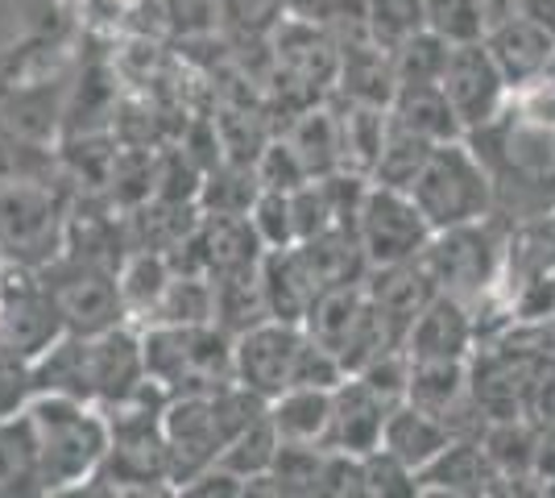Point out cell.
<instances>
[{
    "instance_id": "cell-1",
    "label": "cell",
    "mask_w": 555,
    "mask_h": 498,
    "mask_svg": "<svg viewBox=\"0 0 555 498\" xmlns=\"http://www.w3.org/2000/svg\"><path fill=\"white\" fill-rule=\"evenodd\" d=\"M270 411V399H261L245 382H224L216 391H191V395H170L163 411L166 449H170V482L175 495L179 486L204 474L220 461V452L232 445L236 432L261 420Z\"/></svg>"
},
{
    "instance_id": "cell-2",
    "label": "cell",
    "mask_w": 555,
    "mask_h": 498,
    "mask_svg": "<svg viewBox=\"0 0 555 498\" xmlns=\"http://www.w3.org/2000/svg\"><path fill=\"white\" fill-rule=\"evenodd\" d=\"M25 416L38 436L42 495H79L108 457L104 407L70 399V395H34Z\"/></svg>"
},
{
    "instance_id": "cell-3",
    "label": "cell",
    "mask_w": 555,
    "mask_h": 498,
    "mask_svg": "<svg viewBox=\"0 0 555 498\" xmlns=\"http://www.w3.org/2000/svg\"><path fill=\"white\" fill-rule=\"evenodd\" d=\"M145 379H154L166 395L216 391L236 379V336L216 320L208 324H150L141 329Z\"/></svg>"
},
{
    "instance_id": "cell-4",
    "label": "cell",
    "mask_w": 555,
    "mask_h": 498,
    "mask_svg": "<svg viewBox=\"0 0 555 498\" xmlns=\"http://www.w3.org/2000/svg\"><path fill=\"white\" fill-rule=\"evenodd\" d=\"M70 191L50 175H29L0 188V245L9 261L42 270L67 250Z\"/></svg>"
},
{
    "instance_id": "cell-5",
    "label": "cell",
    "mask_w": 555,
    "mask_h": 498,
    "mask_svg": "<svg viewBox=\"0 0 555 498\" xmlns=\"http://www.w3.org/2000/svg\"><path fill=\"white\" fill-rule=\"evenodd\" d=\"M411 195L431 229L486 220L493 213V170H489L486 154L468 138L443 142L431 150L427 166L418 170Z\"/></svg>"
},
{
    "instance_id": "cell-6",
    "label": "cell",
    "mask_w": 555,
    "mask_h": 498,
    "mask_svg": "<svg viewBox=\"0 0 555 498\" xmlns=\"http://www.w3.org/2000/svg\"><path fill=\"white\" fill-rule=\"evenodd\" d=\"M423 266L431 270L440 291L461 295L468 304H481L506 274V245L493 233L486 216V220L436 229L427 250H423Z\"/></svg>"
},
{
    "instance_id": "cell-7",
    "label": "cell",
    "mask_w": 555,
    "mask_h": 498,
    "mask_svg": "<svg viewBox=\"0 0 555 498\" xmlns=\"http://www.w3.org/2000/svg\"><path fill=\"white\" fill-rule=\"evenodd\" d=\"M431 233L436 229L427 225V216H423L411 191L370 183L365 200H361V213H357V241L365 250L370 270L423 258Z\"/></svg>"
},
{
    "instance_id": "cell-8",
    "label": "cell",
    "mask_w": 555,
    "mask_h": 498,
    "mask_svg": "<svg viewBox=\"0 0 555 498\" xmlns=\"http://www.w3.org/2000/svg\"><path fill=\"white\" fill-rule=\"evenodd\" d=\"M38 274H42V283H47L67 332H75V336H100V332L116 329V324H129L113 270L63 254L50 266H42Z\"/></svg>"
},
{
    "instance_id": "cell-9",
    "label": "cell",
    "mask_w": 555,
    "mask_h": 498,
    "mask_svg": "<svg viewBox=\"0 0 555 498\" xmlns=\"http://www.w3.org/2000/svg\"><path fill=\"white\" fill-rule=\"evenodd\" d=\"M440 88L452 100L464 133H481L493 120L506 117L509 108V84L502 67L493 63L486 38L481 42H456L448 50V67H443Z\"/></svg>"
},
{
    "instance_id": "cell-10",
    "label": "cell",
    "mask_w": 555,
    "mask_h": 498,
    "mask_svg": "<svg viewBox=\"0 0 555 498\" xmlns=\"http://www.w3.org/2000/svg\"><path fill=\"white\" fill-rule=\"evenodd\" d=\"M63 332H67V324L54 308L42 274L9 261V270L0 279V345H9L34 361V357L47 354Z\"/></svg>"
},
{
    "instance_id": "cell-11",
    "label": "cell",
    "mask_w": 555,
    "mask_h": 498,
    "mask_svg": "<svg viewBox=\"0 0 555 498\" xmlns=\"http://www.w3.org/2000/svg\"><path fill=\"white\" fill-rule=\"evenodd\" d=\"M307 329L286 320H266L257 329L236 336V382H245L261 399H278L282 391L295 386Z\"/></svg>"
},
{
    "instance_id": "cell-12",
    "label": "cell",
    "mask_w": 555,
    "mask_h": 498,
    "mask_svg": "<svg viewBox=\"0 0 555 498\" xmlns=\"http://www.w3.org/2000/svg\"><path fill=\"white\" fill-rule=\"evenodd\" d=\"M543 349H522L509 336L506 345L473 354V404L481 420H518L527 416V391H531L534 361Z\"/></svg>"
},
{
    "instance_id": "cell-13",
    "label": "cell",
    "mask_w": 555,
    "mask_h": 498,
    "mask_svg": "<svg viewBox=\"0 0 555 498\" xmlns=\"http://www.w3.org/2000/svg\"><path fill=\"white\" fill-rule=\"evenodd\" d=\"M486 47L493 54V63L502 67V75H506L509 95L555 72V34L534 25L522 13L493 25L486 34Z\"/></svg>"
},
{
    "instance_id": "cell-14",
    "label": "cell",
    "mask_w": 555,
    "mask_h": 498,
    "mask_svg": "<svg viewBox=\"0 0 555 498\" xmlns=\"http://www.w3.org/2000/svg\"><path fill=\"white\" fill-rule=\"evenodd\" d=\"M88 361H92V399L95 407H113L125 395H133L145 382V349H141L138 324L88 336Z\"/></svg>"
},
{
    "instance_id": "cell-15",
    "label": "cell",
    "mask_w": 555,
    "mask_h": 498,
    "mask_svg": "<svg viewBox=\"0 0 555 498\" xmlns=\"http://www.w3.org/2000/svg\"><path fill=\"white\" fill-rule=\"evenodd\" d=\"M418 495H452V498H481L502 490V474L493 470L481 436H456L448 449L415 474Z\"/></svg>"
},
{
    "instance_id": "cell-16",
    "label": "cell",
    "mask_w": 555,
    "mask_h": 498,
    "mask_svg": "<svg viewBox=\"0 0 555 498\" xmlns=\"http://www.w3.org/2000/svg\"><path fill=\"white\" fill-rule=\"evenodd\" d=\"M477 341H481V332H477L473 304L440 291L406 332V354L415 361L418 357H473Z\"/></svg>"
},
{
    "instance_id": "cell-17",
    "label": "cell",
    "mask_w": 555,
    "mask_h": 498,
    "mask_svg": "<svg viewBox=\"0 0 555 498\" xmlns=\"http://www.w3.org/2000/svg\"><path fill=\"white\" fill-rule=\"evenodd\" d=\"M278 133L291 142V150L299 154V163L307 166L311 179H324V175L345 170V138H340V108H336V95H324V100L299 108Z\"/></svg>"
},
{
    "instance_id": "cell-18",
    "label": "cell",
    "mask_w": 555,
    "mask_h": 498,
    "mask_svg": "<svg viewBox=\"0 0 555 498\" xmlns=\"http://www.w3.org/2000/svg\"><path fill=\"white\" fill-rule=\"evenodd\" d=\"M386 416H390V407L382 404L365 382L348 374L332 391V427H327L324 449H345V452H357V457L382 449Z\"/></svg>"
},
{
    "instance_id": "cell-19",
    "label": "cell",
    "mask_w": 555,
    "mask_h": 498,
    "mask_svg": "<svg viewBox=\"0 0 555 498\" xmlns=\"http://www.w3.org/2000/svg\"><path fill=\"white\" fill-rule=\"evenodd\" d=\"M261 286H266L270 316L286 320V324H302L311 304H315V295L324 291L320 279L311 274L307 258H302L299 241L282 245V250H266V258H261Z\"/></svg>"
},
{
    "instance_id": "cell-20",
    "label": "cell",
    "mask_w": 555,
    "mask_h": 498,
    "mask_svg": "<svg viewBox=\"0 0 555 498\" xmlns=\"http://www.w3.org/2000/svg\"><path fill=\"white\" fill-rule=\"evenodd\" d=\"M498 133V163L527 183H555V125H539L518 113L489 125Z\"/></svg>"
},
{
    "instance_id": "cell-21",
    "label": "cell",
    "mask_w": 555,
    "mask_h": 498,
    "mask_svg": "<svg viewBox=\"0 0 555 498\" xmlns=\"http://www.w3.org/2000/svg\"><path fill=\"white\" fill-rule=\"evenodd\" d=\"M456 436H461V432L448 424V420H440V416H431V411H423V407H415V404H398V407H390L386 427H382V449L393 452L402 465H411L418 474V470L431 465Z\"/></svg>"
},
{
    "instance_id": "cell-22",
    "label": "cell",
    "mask_w": 555,
    "mask_h": 498,
    "mask_svg": "<svg viewBox=\"0 0 555 498\" xmlns=\"http://www.w3.org/2000/svg\"><path fill=\"white\" fill-rule=\"evenodd\" d=\"M365 291H370L373 304L386 311L402 332H411L418 311L440 295V286L431 279V270L423 266V258L398 261V266H377V270L365 274Z\"/></svg>"
},
{
    "instance_id": "cell-23",
    "label": "cell",
    "mask_w": 555,
    "mask_h": 498,
    "mask_svg": "<svg viewBox=\"0 0 555 498\" xmlns=\"http://www.w3.org/2000/svg\"><path fill=\"white\" fill-rule=\"evenodd\" d=\"M340 100L352 104H377V108H390L393 95H398V72H393V54L382 42H352L345 47V67L336 79V92Z\"/></svg>"
},
{
    "instance_id": "cell-24",
    "label": "cell",
    "mask_w": 555,
    "mask_h": 498,
    "mask_svg": "<svg viewBox=\"0 0 555 498\" xmlns=\"http://www.w3.org/2000/svg\"><path fill=\"white\" fill-rule=\"evenodd\" d=\"M390 117L398 120L402 129H411V133H418V138H427V142H436V145L468 138L461 117H456V108H452V100L443 95L440 84H402L390 104Z\"/></svg>"
},
{
    "instance_id": "cell-25",
    "label": "cell",
    "mask_w": 555,
    "mask_h": 498,
    "mask_svg": "<svg viewBox=\"0 0 555 498\" xmlns=\"http://www.w3.org/2000/svg\"><path fill=\"white\" fill-rule=\"evenodd\" d=\"M175 279L170 254L163 250H129V258L116 270V286H120V304H125V320L145 329L154 308L163 304L166 286Z\"/></svg>"
},
{
    "instance_id": "cell-26",
    "label": "cell",
    "mask_w": 555,
    "mask_h": 498,
    "mask_svg": "<svg viewBox=\"0 0 555 498\" xmlns=\"http://www.w3.org/2000/svg\"><path fill=\"white\" fill-rule=\"evenodd\" d=\"M370 308V291L365 283H336V286H324L320 295H315V304L307 311V320H302V329L311 341H320L324 349L340 357L348 345V336L357 332L361 324V316Z\"/></svg>"
},
{
    "instance_id": "cell-27",
    "label": "cell",
    "mask_w": 555,
    "mask_h": 498,
    "mask_svg": "<svg viewBox=\"0 0 555 498\" xmlns=\"http://www.w3.org/2000/svg\"><path fill=\"white\" fill-rule=\"evenodd\" d=\"M270 420H274L282 440L324 445L327 427H332V391H324V386H291L278 399H270Z\"/></svg>"
},
{
    "instance_id": "cell-28",
    "label": "cell",
    "mask_w": 555,
    "mask_h": 498,
    "mask_svg": "<svg viewBox=\"0 0 555 498\" xmlns=\"http://www.w3.org/2000/svg\"><path fill=\"white\" fill-rule=\"evenodd\" d=\"M477 436H481V445H486L493 470L502 474V490H506V482H531L534 449H539L543 424H534L531 416H518V420H489Z\"/></svg>"
},
{
    "instance_id": "cell-29",
    "label": "cell",
    "mask_w": 555,
    "mask_h": 498,
    "mask_svg": "<svg viewBox=\"0 0 555 498\" xmlns=\"http://www.w3.org/2000/svg\"><path fill=\"white\" fill-rule=\"evenodd\" d=\"M324 445H299V440H282L278 457L266 477L249 482V495H286V498H307L320 495L324 482Z\"/></svg>"
},
{
    "instance_id": "cell-30",
    "label": "cell",
    "mask_w": 555,
    "mask_h": 498,
    "mask_svg": "<svg viewBox=\"0 0 555 498\" xmlns=\"http://www.w3.org/2000/svg\"><path fill=\"white\" fill-rule=\"evenodd\" d=\"M0 495H42V457L25 411L0 420Z\"/></svg>"
},
{
    "instance_id": "cell-31",
    "label": "cell",
    "mask_w": 555,
    "mask_h": 498,
    "mask_svg": "<svg viewBox=\"0 0 555 498\" xmlns=\"http://www.w3.org/2000/svg\"><path fill=\"white\" fill-rule=\"evenodd\" d=\"M302 258L311 266V274L320 279V286H336V283H365L370 274V261H365V250L352 229L336 225L320 238L299 241Z\"/></svg>"
},
{
    "instance_id": "cell-32",
    "label": "cell",
    "mask_w": 555,
    "mask_h": 498,
    "mask_svg": "<svg viewBox=\"0 0 555 498\" xmlns=\"http://www.w3.org/2000/svg\"><path fill=\"white\" fill-rule=\"evenodd\" d=\"M336 108H340V138H345V170L373 179L377 154L386 145V133H390V108L352 104L340 95H336Z\"/></svg>"
},
{
    "instance_id": "cell-33",
    "label": "cell",
    "mask_w": 555,
    "mask_h": 498,
    "mask_svg": "<svg viewBox=\"0 0 555 498\" xmlns=\"http://www.w3.org/2000/svg\"><path fill=\"white\" fill-rule=\"evenodd\" d=\"M274 320L270 316V304H266V286H261V261L249 266V270H236V274H224L216 279V324L232 336L257 329Z\"/></svg>"
},
{
    "instance_id": "cell-34",
    "label": "cell",
    "mask_w": 555,
    "mask_h": 498,
    "mask_svg": "<svg viewBox=\"0 0 555 498\" xmlns=\"http://www.w3.org/2000/svg\"><path fill=\"white\" fill-rule=\"evenodd\" d=\"M261 195V179H257V166L245 163H216L204 175V188H199V208L216 216H249V208Z\"/></svg>"
},
{
    "instance_id": "cell-35",
    "label": "cell",
    "mask_w": 555,
    "mask_h": 498,
    "mask_svg": "<svg viewBox=\"0 0 555 498\" xmlns=\"http://www.w3.org/2000/svg\"><path fill=\"white\" fill-rule=\"evenodd\" d=\"M436 142L418 138L411 129H402L398 120L390 117V133H386V145L377 154V166H373V183H386V188H402L411 191L418 179V170L427 166Z\"/></svg>"
},
{
    "instance_id": "cell-36",
    "label": "cell",
    "mask_w": 555,
    "mask_h": 498,
    "mask_svg": "<svg viewBox=\"0 0 555 498\" xmlns=\"http://www.w3.org/2000/svg\"><path fill=\"white\" fill-rule=\"evenodd\" d=\"M208 320H216V283L204 274H179L175 270L163 304L150 316V324H208Z\"/></svg>"
},
{
    "instance_id": "cell-37",
    "label": "cell",
    "mask_w": 555,
    "mask_h": 498,
    "mask_svg": "<svg viewBox=\"0 0 555 498\" xmlns=\"http://www.w3.org/2000/svg\"><path fill=\"white\" fill-rule=\"evenodd\" d=\"M278 445H282V436H278L274 420H270V411H266L261 420H254L245 432L232 436V445L220 452V465L232 470L236 477H245V482H254V477L270 474V465H274V457H278Z\"/></svg>"
},
{
    "instance_id": "cell-38",
    "label": "cell",
    "mask_w": 555,
    "mask_h": 498,
    "mask_svg": "<svg viewBox=\"0 0 555 498\" xmlns=\"http://www.w3.org/2000/svg\"><path fill=\"white\" fill-rule=\"evenodd\" d=\"M286 13L327 25V29L340 38V47L373 38L370 17H365V0H286ZM373 42H377V38H373Z\"/></svg>"
},
{
    "instance_id": "cell-39",
    "label": "cell",
    "mask_w": 555,
    "mask_h": 498,
    "mask_svg": "<svg viewBox=\"0 0 555 498\" xmlns=\"http://www.w3.org/2000/svg\"><path fill=\"white\" fill-rule=\"evenodd\" d=\"M448 50L452 42L440 38L436 29H423L415 38H406L393 50V72H398V88L402 84H440L443 67H448Z\"/></svg>"
},
{
    "instance_id": "cell-40",
    "label": "cell",
    "mask_w": 555,
    "mask_h": 498,
    "mask_svg": "<svg viewBox=\"0 0 555 498\" xmlns=\"http://www.w3.org/2000/svg\"><path fill=\"white\" fill-rule=\"evenodd\" d=\"M365 17L373 38L393 54L406 38L427 29V0H365Z\"/></svg>"
},
{
    "instance_id": "cell-41",
    "label": "cell",
    "mask_w": 555,
    "mask_h": 498,
    "mask_svg": "<svg viewBox=\"0 0 555 498\" xmlns=\"http://www.w3.org/2000/svg\"><path fill=\"white\" fill-rule=\"evenodd\" d=\"M291 216H295V241L320 238L327 229L340 225V204H336V191L332 179H307L302 188L291 191Z\"/></svg>"
},
{
    "instance_id": "cell-42",
    "label": "cell",
    "mask_w": 555,
    "mask_h": 498,
    "mask_svg": "<svg viewBox=\"0 0 555 498\" xmlns=\"http://www.w3.org/2000/svg\"><path fill=\"white\" fill-rule=\"evenodd\" d=\"M427 29L456 42H481L489 34V22L481 13V0H427Z\"/></svg>"
},
{
    "instance_id": "cell-43",
    "label": "cell",
    "mask_w": 555,
    "mask_h": 498,
    "mask_svg": "<svg viewBox=\"0 0 555 498\" xmlns=\"http://www.w3.org/2000/svg\"><path fill=\"white\" fill-rule=\"evenodd\" d=\"M170 9V42H208L224 34L220 0H166Z\"/></svg>"
},
{
    "instance_id": "cell-44",
    "label": "cell",
    "mask_w": 555,
    "mask_h": 498,
    "mask_svg": "<svg viewBox=\"0 0 555 498\" xmlns=\"http://www.w3.org/2000/svg\"><path fill=\"white\" fill-rule=\"evenodd\" d=\"M229 38H270L286 17V0H220Z\"/></svg>"
},
{
    "instance_id": "cell-45",
    "label": "cell",
    "mask_w": 555,
    "mask_h": 498,
    "mask_svg": "<svg viewBox=\"0 0 555 498\" xmlns=\"http://www.w3.org/2000/svg\"><path fill=\"white\" fill-rule=\"evenodd\" d=\"M257 238L266 250H282V245H295V216H291V191L261 188L257 204L249 208Z\"/></svg>"
},
{
    "instance_id": "cell-46",
    "label": "cell",
    "mask_w": 555,
    "mask_h": 498,
    "mask_svg": "<svg viewBox=\"0 0 555 498\" xmlns=\"http://www.w3.org/2000/svg\"><path fill=\"white\" fill-rule=\"evenodd\" d=\"M38 382H34V361L9 345H0V420L22 416L34 404Z\"/></svg>"
},
{
    "instance_id": "cell-47",
    "label": "cell",
    "mask_w": 555,
    "mask_h": 498,
    "mask_svg": "<svg viewBox=\"0 0 555 498\" xmlns=\"http://www.w3.org/2000/svg\"><path fill=\"white\" fill-rule=\"evenodd\" d=\"M418 495L415 470L402 465L393 452H365V498H411Z\"/></svg>"
},
{
    "instance_id": "cell-48",
    "label": "cell",
    "mask_w": 555,
    "mask_h": 498,
    "mask_svg": "<svg viewBox=\"0 0 555 498\" xmlns=\"http://www.w3.org/2000/svg\"><path fill=\"white\" fill-rule=\"evenodd\" d=\"M352 379L365 382V386H370L373 395H377L386 407L406 404V386H411V354H406V349H393V354L370 361V366H365L361 374H352Z\"/></svg>"
},
{
    "instance_id": "cell-49",
    "label": "cell",
    "mask_w": 555,
    "mask_h": 498,
    "mask_svg": "<svg viewBox=\"0 0 555 498\" xmlns=\"http://www.w3.org/2000/svg\"><path fill=\"white\" fill-rule=\"evenodd\" d=\"M257 179H261V188H274V191H295L302 188L311 175H307V166L299 163V154L291 150V142L274 133L270 145L261 150V158H257Z\"/></svg>"
},
{
    "instance_id": "cell-50",
    "label": "cell",
    "mask_w": 555,
    "mask_h": 498,
    "mask_svg": "<svg viewBox=\"0 0 555 498\" xmlns=\"http://www.w3.org/2000/svg\"><path fill=\"white\" fill-rule=\"evenodd\" d=\"M320 495L324 498H365V457L345 452V449H327Z\"/></svg>"
},
{
    "instance_id": "cell-51",
    "label": "cell",
    "mask_w": 555,
    "mask_h": 498,
    "mask_svg": "<svg viewBox=\"0 0 555 498\" xmlns=\"http://www.w3.org/2000/svg\"><path fill=\"white\" fill-rule=\"evenodd\" d=\"M527 416L534 424L555 427V354H539L531 374V391H527Z\"/></svg>"
},
{
    "instance_id": "cell-52",
    "label": "cell",
    "mask_w": 555,
    "mask_h": 498,
    "mask_svg": "<svg viewBox=\"0 0 555 498\" xmlns=\"http://www.w3.org/2000/svg\"><path fill=\"white\" fill-rule=\"evenodd\" d=\"M179 495H191V498H211V495L236 498V495H249V482H245V477H236L232 470H224V465L216 461V465H208L204 474H195L191 482H183V486H179Z\"/></svg>"
},
{
    "instance_id": "cell-53",
    "label": "cell",
    "mask_w": 555,
    "mask_h": 498,
    "mask_svg": "<svg viewBox=\"0 0 555 498\" xmlns=\"http://www.w3.org/2000/svg\"><path fill=\"white\" fill-rule=\"evenodd\" d=\"M518 13L555 34V0H518Z\"/></svg>"
},
{
    "instance_id": "cell-54",
    "label": "cell",
    "mask_w": 555,
    "mask_h": 498,
    "mask_svg": "<svg viewBox=\"0 0 555 498\" xmlns=\"http://www.w3.org/2000/svg\"><path fill=\"white\" fill-rule=\"evenodd\" d=\"M481 13H486L489 29H493L498 22H506V17L518 13V0H481Z\"/></svg>"
},
{
    "instance_id": "cell-55",
    "label": "cell",
    "mask_w": 555,
    "mask_h": 498,
    "mask_svg": "<svg viewBox=\"0 0 555 498\" xmlns=\"http://www.w3.org/2000/svg\"><path fill=\"white\" fill-rule=\"evenodd\" d=\"M4 270H9V254H4V245H0V279H4Z\"/></svg>"
}]
</instances>
